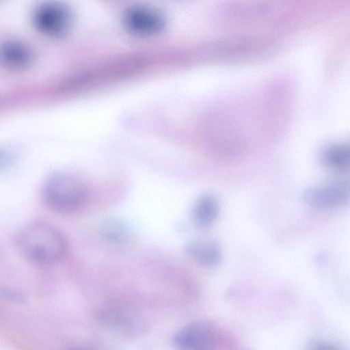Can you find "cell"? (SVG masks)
I'll use <instances>...</instances> for the list:
<instances>
[{"mask_svg": "<svg viewBox=\"0 0 350 350\" xmlns=\"http://www.w3.org/2000/svg\"><path fill=\"white\" fill-rule=\"evenodd\" d=\"M36 27L42 33L58 36L64 33L70 23V14L64 5L49 3L38 8L33 14Z\"/></svg>", "mask_w": 350, "mask_h": 350, "instance_id": "52a82bcc", "label": "cell"}, {"mask_svg": "<svg viewBox=\"0 0 350 350\" xmlns=\"http://www.w3.org/2000/svg\"><path fill=\"white\" fill-rule=\"evenodd\" d=\"M219 212V204L216 198L211 194H204L194 202L191 211L192 221L199 228H206L215 221Z\"/></svg>", "mask_w": 350, "mask_h": 350, "instance_id": "9c48e42d", "label": "cell"}, {"mask_svg": "<svg viewBox=\"0 0 350 350\" xmlns=\"http://www.w3.org/2000/svg\"><path fill=\"white\" fill-rule=\"evenodd\" d=\"M12 162V157L7 152L0 150V170L10 165Z\"/></svg>", "mask_w": 350, "mask_h": 350, "instance_id": "4fadbf2b", "label": "cell"}, {"mask_svg": "<svg viewBox=\"0 0 350 350\" xmlns=\"http://www.w3.org/2000/svg\"><path fill=\"white\" fill-rule=\"evenodd\" d=\"M348 187L342 183L313 186L303 193L304 201L310 206L328 209L343 205L349 199Z\"/></svg>", "mask_w": 350, "mask_h": 350, "instance_id": "8992f818", "label": "cell"}, {"mask_svg": "<svg viewBox=\"0 0 350 350\" xmlns=\"http://www.w3.org/2000/svg\"><path fill=\"white\" fill-rule=\"evenodd\" d=\"M100 236L109 242L125 244L132 238V234L127 224L118 217H107L103 219L98 227Z\"/></svg>", "mask_w": 350, "mask_h": 350, "instance_id": "30bf717a", "label": "cell"}, {"mask_svg": "<svg viewBox=\"0 0 350 350\" xmlns=\"http://www.w3.org/2000/svg\"><path fill=\"white\" fill-rule=\"evenodd\" d=\"M0 59L10 68H19L29 64L31 59V53L25 44L10 42L1 47Z\"/></svg>", "mask_w": 350, "mask_h": 350, "instance_id": "8fae6325", "label": "cell"}, {"mask_svg": "<svg viewBox=\"0 0 350 350\" xmlns=\"http://www.w3.org/2000/svg\"><path fill=\"white\" fill-rule=\"evenodd\" d=\"M165 18L155 9L148 7H133L123 16V24L130 32L137 36H149L159 33L165 26Z\"/></svg>", "mask_w": 350, "mask_h": 350, "instance_id": "5b68a950", "label": "cell"}, {"mask_svg": "<svg viewBox=\"0 0 350 350\" xmlns=\"http://www.w3.org/2000/svg\"><path fill=\"white\" fill-rule=\"evenodd\" d=\"M187 256L197 264L206 268L218 265L221 260V252L213 241L198 239L190 241L185 247Z\"/></svg>", "mask_w": 350, "mask_h": 350, "instance_id": "ba28073f", "label": "cell"}, {"mask_svg": "<svg viewBox=\"0 0 350 350\" xmlns=\"http://www.w3.org/2000/svg\"><path fill=\"white\" fill-rule=\"evenodd\" d=\"M320 162L332 170H342L349 164V150L344 144H332L325 147L320 154Z\"/></svg>", "mask_w": 350, "mask_h": 350, "instance_id": "7c38bea8", "label": "cell"}, {"mask_svg": "<svg viewBox=\"0 0 350 350\" xmlns=\"http://www.w3.org/2000/svg\"><path fill=\"white\" fill-rule=\"evenodd\" d=\"M98 319L106 327L125 338H135L144 329V321L139 316L120 306L101 309Z\"/></svg>", "mask_w": 350, "mask_h": 350, "instance_id": "3957f363", "label": "cell"}, {"mask_svg": "<svg viewBox=\"0 0 350 350\" xmlns=\"http://www.w3.org/2000/svg\"><path fill=\"white\" fill-rule=\"evenodd\" d=\"M187 350H239L234 338L223 328L209 323H196Z\"/></svg>", "mask_w": 350, "mask_h": 350, "instance_id": "277c9868", "label": "cell"}, {"mask_svg": "<svg viewBox=\"0 0 350 350\" xmlns=\"http://www.w3.org/2000/svg\"><path fill=\"white\" fill-rule=\"evenodd\" d=\"M69 350H85V349H80V348H72Z\"/></svg>", "mask_w": 350, "mask_h": 350, "instance_id": "9a60e30c", "label": "cell"}, {"mask_svg": "<svg viewBox=\"0 0 350 350\" xmlns=\"http://www.w3.org/2000/svg\"><path fill=\"white\" fill-rule=\"evenodd\" d=\"M311 350H336L333 346L324 342H317Z\"/></svg>", "mask_w": 350, "mask_h": 350, "instance_id": "5bb4252c", "label": "cell"}, {"mask_svg": "<svg viewBox=\"0 0 350 350\" xmlns=\"http://www.w3.org/2000/svg\"><path fill=\"white\" fill-rule=\"evenodd\" d=\"M43 199L47 206L59 214H72L83 207L88 198L85 184L70 174H57L45 183Z\"/></svg>", "mask_w": 350, "mask_h": 350, "instance_id": "7a4b0ae2", "label": "cell"}, {"mask_svg": "<svg viewBox=\"0 0 350 350\" xmlns=\"http://www.w3.org/2000/svg\"><path fill=\"white\" fill-rule=\"evenodd\" d=\"M17 244L28 260L42 266L59 262L66 251V242L62 233L50 224L40 221L21 229Z\"/></svg>", "mask_w": 350, "mask_h": 350, "instance_id": "6da1fadb", "label": "cell"}]
</instances>
